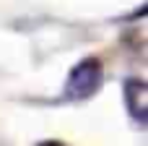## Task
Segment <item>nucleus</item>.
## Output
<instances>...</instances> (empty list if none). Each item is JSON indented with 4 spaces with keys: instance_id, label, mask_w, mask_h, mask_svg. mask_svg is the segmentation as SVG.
I'll return each instance as SVG.
<instances>
[{
    "instance_id": "obj_2",
    "label": "nucleus",
    "mask_w": 148,
    "mask_h": 146,
    "mask_svg": "<svg viewBox=\"0 0 148 146\" xmlns=\"http://www.w3.org/2000/svg\"><path fill=\"white\" fill-rule=\"evenodd\" d=\"M125 104H127V112L133 115V120L138 125H146V120H148V89H146L143 81H138V78L125 81Z\"/></svg>"
},
{
    "instance_id": "obj_1",
    "label": "nucleus",
    "mask_w": 148,
    "mask_h": 146,
    "mask_svg": "<svg viewBox=\"0 0 148 146\" xmlns=\"http://www.w3.org/2000/svg\"><path fill=\"white\" fill-rule=\"evenodd\" d=\"M101 78H104V71H101L99 60H81L68 76L62 97L68 102H83V99H88L99 91Z\"/></svg>"
}]
</instances>
